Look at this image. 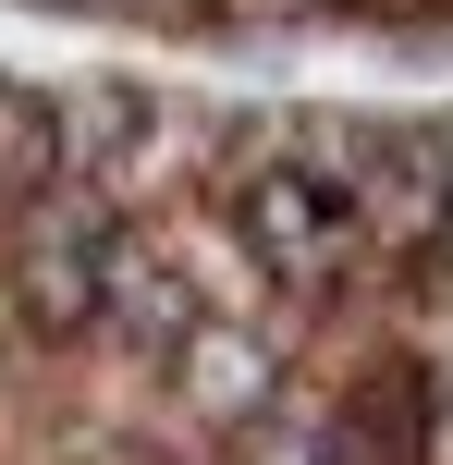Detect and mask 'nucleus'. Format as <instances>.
<instances>
[{
  "label": "nucleus",
  "mask_w": 453,
  "mask_h": 465,
  "mask_svg": "<svg viewBox=\"0 0 453 465\" xmlns=\"http://www.w3.org/2000/svg\"><path fill=\"white\" fill-rule=\"evenodd\" d=\"M135 221L98 172H62L37 209L0 221V343L13 355H98V270Z\"/></svg>",
  "instance_id": "nucleus-1"
},
{
  "label": "nucleus",
  "mask_w": 453,
  "mask_h": 465,
  "mask_svg": "<svg viewBox=\"0 0 453 465\" xmlns=\"http://www.w3.org/2000/svg\"><path fill=\"white\" fill-rule=\"evenodd\" d=\"M147 392H160V417L184 429V441H221V429L258 417V404L319 392V343H307V319H294V306H209V319H196V343L172 355Z\"/></svg>",
  "instance_id": "nucleus-2"
},
{
  "label": "nucleus",
  "mask_w": 453,
  "mask_h": 465,
  "mask_svg": "<svg viewBox=\"0 0 453 465\" xmlns=\"http://www.w3.org/2000/svg\"><path fill=\"white\" fill-rule=\"evenodd\" d=\"M209 232L172 221V209H135L111 232V270H98V355L135 380H160L172 355L196 343V319H209Z\"/></svg>",
  "instance_id": "nucleus-3"
},
{
  "label": "nucleus",
  "mask_w": 453,
  "mask_h": 465,
  "mask_svg": "<svg viewBox=\"0 0 453 465\" xmlns=\"http://www.w3.org/2000/svg\"><path fill=\"white\" fill-rule=\"evenodd\" d=\"M62 172H74L62 86H37V74H0V221H13V209H37Z\"/></svg>",
  "instance_id": "nucleus-4"
},
{
  "label": "nucleus",
  "mask_w": 453,
  "mask_h": 465,
  "mask_svg": "<svg viewBox=\"0 0 453 465\" xmlns=\"http://www.w3.org/2000/svg\"><path fill=\"white\" fill-rule=\"evenodd\" d=\"M196 453H209V465H356L319 392H282V404H258V417H233L221 441H196Z\"/></svg>",
  "instance_id": "nucleus-5"
}]
</instances>
